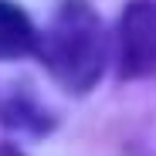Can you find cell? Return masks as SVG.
<instances>
[{
  "mask_svg": "<svg viewBox=\"0 0 156 156\" xmlns=\"http://www.w3.org/2000/svg\"><path fill=\"white\" fill-rule=\"evenodd\" d=\"M105 27L85 0H65L48 37L37 41V55L68 92H85L95 85L105 68Z\"/></svg>",
  "mask_w": 156,
  "mask_h": 156,
  "instance_id": "1",
  "label": "cell"
},
{
  "mask_svg": "<svg viewBox=\"0 0 156 156\" xmlns=\"http://www.w3.org/2000/svg\"><path fill=\"white\" fill-rule=\"evenodd\" d=\"M156 71V0H133L122 17V75L143 78Z\"/></svg>",
  "mask_w": 156,
  "mask_h": 156,
  "instance_id": "2",
  "label": "cell"
},
{
  "mask_svg": "<svg viewBox=\"0 0 156 156\" xmlns=\"http://www.w3.org/2000/svg\"><path fill=\"white\" fill-rule=\"evenodd\" d=\"M34 51H37V34L27 14L10 0H0V61H14Z\"/></svg>",
  "mask_w": 156,
  "mask_h": 156,
  "instance_id": "3",
  "label": "cell"
}]
</instances>
